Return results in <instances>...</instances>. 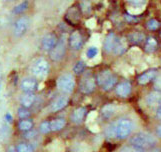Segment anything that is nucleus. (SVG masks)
Returning <instances> with one entry per match:
<instances>
[{
    "mask_svg": "<svg viewBox=\"0 0 161 152\" xmlns=\"http://www.w3.org/2000/svg\"><path fill=\"white\" fill-rule=\"evenodd\" d=\"M114 135L117 139H125L129 136L134 129V123L131 119L126 117H122L113 123Z\"/></svg>",
    "mask_w": 161,
    "mask_h": 152,
    "instance_id": "nucleus-1",
    "label": "nucleus"
},
{
    "mask_svg": "<svg viewBox=\"0 0 161 152\" xmlns=\"http://www.w3.org/2000/svg\"><path fill=\"white\" fill-rule=\"evenodd\" d=\"M130 144L141 149L152 148L156 144V139L151 133L139 132L130 139Z\"/></svg>",
    "mask_w": 161,
    "mask_h": 152,
    "instance_id": "nucleus-2",
    "label": "nucleus"
},
{
    "mask_svg": "<svg viewBox=\"0 0 161 152\" xmlns=\"http://www.w3.org/2000/svg\"><path fill=\"white\" fill-rule=\"evenodd\" d=\"M117 78L113 74L112 72L109 70H103L97 75V83L104 91H108V90L112 89L115 85Z\"/></svg>",
    "mask_w": 161,
    "mask_h": 152,
    "instance_id": "nucleus-3",
    "label": "nucleus"
},
{
    "mask_svg": "<svg viewBox=\"0 0 161 152\" xmlns=\"http://www.w3.org/2000/svg\"><path fill=\"white\" fill-rule=\"evenodd\" d=\"M56 84H57V88L61 92L68 94L73 91L75 86V80L73 75L70 74V73H64V74L58 77Z\"/></svg>",
    "mask_w": 161,
    "mask_h": 152,
    "instance_id": "nucleus-4",
    "label": "nucleus"
},
{
    "mask_svg": "<svg viewBox=\"0 0 161 152\" xmlns=\"http://www.w3.org/2000/svg\"><path fill=\"white\" fill-rule=\"evenodd\" d=\"M30 71L33 76L37 78H44L47 76L49 72V64L44 58H38L33 61L30 67Z\"/></svg>",
    "mask_w": 161,
    "mask_h": 152,
    "instance_id": "nucleus-5",
    "label": "nucleus"
},
{
    "mask_svg": "<svg viewBox=\"0 0 161 152\" xmlns=\"http://www.w3.org/2000/svg\"><path fill=\"white\" fill-rule=\"evenodd\" d=\"M66 52V37L63 35L56 43L55 47L51 50L50 57L53 61H60L64 57Z\"/></svg>",
    "mask_w": 161,
    "mask_h": 152,
    "instance_id": "nucleus-6",
    "label": "nucleus"
},
{
    "mask_svg": "<svg viewBox=\"0 0 161 152\" xmlns=\"http://www.w3.org/2000/svg\"><path fill=\"white\" fill-rule=\"evenodd\" d=\"M95 87H96V81L91 74H86L83 76L82 80L80 81L79 84V89L82 93L89 94L95 90Z\"/></svg>",
    "mask_w": 161,
    "mask_h": 152,
    "instance_id": "nucleus-7",
    "label": "nucleus"
},
{
    "mask_svg": "<svg viewBox=\"0 0 161 152\" xmlns=\"http://www.w3.org/2000/svg\"><path fill=\"white\" fill-rule=\"evenodd\" d=\"M28 27V18L23 16L20 17L17 21L15 22V24L13 26V33L16 37H20L24 34Z\"/></svg>",
    "mask_w": 161,
    "mask_h": 152,
    "instance_id": "nucleus-8",
    "label": "nucleus"
},
{
    "mask_svg": "<svg viewBox=\"0 0 161 152\" xmlns=\"http://www.w3.org/2000/svg\"><path fill=\"white\" fill-rule=\"evenodd\" d=\"M146 103L148 106L151 107H155V106H160L161 105V91L159 90H155L149 93L146 96Z\"/></svg>",
    "mask_w": 161,
    "mask_h": 152,
    "instance_id": "nucleus-9",
    "label": "nucleus"
},
{
    "mask_svg": "<svg viewBox=\"0 0 161 152\" xmlns=\"http://www.w3.org/2000/svg\"><path fill=\"white\" fill-rule=\"evenodd\" d=\"M69 102V97L66 96V95H62L58 98L55 99L50 105V110L52 112H57L61 109H63L66 105Z\"/></svg>",
    "mask_w": 161,
    "mask_h": 152,
    "instance_id": "nucleus-10",
    "label": "nucleus"
},
{
    "mask_svg": "<svg viewBox=\"0 0 161 152\" xmlns=\"http://www.w3.org/2000/svg\"><path fill=\"white\" fill-rule=\"evenodd\" d=\"M36 85H37V83L34 78L27 77L21 81L20 87L22 89V91H24L25 93H32L35 90Z\"/></svg>",
    "mask_w": 161,
    "mask_h": 152,
    "instance_id": "nucleus-11",
    "label": "nucleus"
},
{
    "mask_svg": "<svg viewBox=\"0 0 161 152\" xmlns=\"http://www.w3.org/2000/svg\"><path fill=\"white\" fill-rule=\"evenodd\" d=\"M57 43V39L53 34H47L42 38V47L46 51H51Z\"/></svg>",
    "mask_w": 161,
    "mask_h": 152,
    "instance_id": "nucleus-12",
    "label": "nucleus"
},
{
    "mask_svg": "<svg viewBox=\"0 0 161 152\" xmlns=\"http://www.w3.org/2000/svg\"><path fill=\"white\" fill-rule=\"evenodd\" d=\"M131 93V84L127 81L119 83L116 87V94L120 97H128Z\"/></svg>",
    "mask_w": 161,
    "mask_h": 152,
    "instance_id": "nucleus-13",
    "label": "nucleus"
},
{
    "mask_svg": "<svg viewBox=\"0 0 161 152\" xmlns=\"http://www.w3.org/2000/svg\"><path fill=\"white\" fill-rule=\"evenodd\" d=\"M69 43H70V46L72 49L74 50H79L82 46V43H83V40H82V37L80 35V33L78 31H74L72 34L70 35V38H69Z\"/></svg>",
    "mask_w": 161,
    "mask_h": 152,
    "instance_id": "nucleus-14",
    "label": "nucleus"
},
{
    "mask_svg": "<svg viewBox=\"0 0 161 152\" xmlns=\"http://www.w3.org/2000/svg\"><path fill=\"white\" fill-rule=\"evenodd\" d=\"M85 113H86V109L84 107H79L75 109L71 115V121L75 123V124H80L85 116Z\"/></svg>",
    "mask_w": 161,
    "mask_h": 152,
    "instance_id": "nucleus-15",
    "label": "nucleus"
},
{
    "mask_svg": "<svg viewBox=\"0 0 161 152\" xmlns=\"http://www.w3.org/2000/svg\"><path fill=\"white\" fill-rule=\"evenodd\" d=\"M117 39L118 38L115 36V34H113V33H110V34L106 37V39H105V42H104L105 51H107V52L113 51L115 44H116V42H117Z\"/></svg>",
    "mask_w": 161,
    "mask_h": 152,
    "instance_id": "nucleus-16",
    "label": "nucleus"
},
{
    "mask_svg": "<svg viewBox=\"0 0 161 152\" xmlns=\"http://www.w3.org/2000/svg\"><path fill=\"white\" fill-rule=\"evenodd\" d=\"M116 109H117V107H116L115 104H107L103 106L101 109L102 117L105 118V119H109V118H111L115 114Z\"/></svg>",
    "mask_w": 161,
    "mask_h": 152,
    "instance_id": "nucleus-17",
    "label": "nucleus"
},
{
    "mask_svg": "<svg viewBox=\"0 0 161 152\" xmlns=\"http://www.w3.org/2000/svg\"><path fill=\"white\" fill-rule=\"evenodd\" d=\"M34 101H35V95L33 93H25L20 98V103L25 108L30 107L34 103Z\"/></svg>",
    "mask_w": 161,
    "mask_h": 152,
    "instance_id": "nucleus-18",
    "label": "nucleus"
},
{
    "mask_svg": "<svg viewBox=\"0 0 161 152\" xmlns=\"http://www.w3.org/2000/svg\"><path fill=\"white\" fill-rule=\"evenodd\" d=\"M156 74H157L156 70H149V71L143 73V74H141L139 77H138V82H139L140 84H146L148 82H150L152 79H154Z\"/></svg>",
    "mask_w": 161,
    "mask_h": 152,
    "instance_id": "nucleus-19",
    "label": "nucleus"
},
{
    "mask_svg": "<svg viewBox=\"0 0 161 152\" xmlns=\"http://www.w3.org/2000/svg\"><path fill=\"white\" fill-rule=\"evenodd\" d=\"M127 48V43L125 41L124 38L122 39H117V42H116L114 49H113V52L116 55H121L125 52V50Z\"/></svg>",
    "mask_w": 161,
    "mask_h": 152,
    "instance_id": "nucleus-20",
    "label": "nucleus"
},
{
    "mask_svg": "<svg viewBox=\"0 0 161 152\" xmlns=\"http://www.w3.org/2000/svg\"><path fill=\"white\" fill-rule=\"evenodd\" d=\"M66 124L65 119L63 118H58V119H54L53 121L50 122V125H51V130L53 131H59L61 130Z\"/></svg>",
    "mask_w": 161,
    "mask_h": 152,
    "instance_id": "nucleus-21",
    "label": "nucleus"
},
{
    "mask_svg": "<svg viewBox=\"0 0 161 152\" xmlns=\"http://www.w3.org/2000/svg\"><path fill=\"white\" fill-rule=\"evenodd\" d=\"M156 48H157V42H156V40H155V38L149 37L146 40L145 50L147 52H153L156 50Z\"/></svg>",
    "mask_w": 161,
    "mask_h": 152,
    "instance_id": "nucleus-22",
    "label": "nucleus"
},
{
    "mask_svg": "<svg viewBox=\"0 0 161 152\" xmlns=\"http://www.w3.org/2000/svg\"><path fill=\"white\" fill-rule=\"evenodd\" d=\"M71 152H90V148L86 143H76L72 146Z\"/></svg>",
    "mask_w": 161,
    "mask_h": 152,
    "instance_id": "nucleus-23",
    "label": "nucleus"
},
{
    "mask_svg": "<svg viewBox=\"0 0 161 152\" xmlns=\"http://www.w3.org/2000/svg\"><path fill=\"white\" fill-rule=\"evenodd\" d=\"M144 38L145 37H144V35L142 34V33H138V32H134L128 36L129 41H131L133 43H140L144 40Z\"/></svg>",
    "mask_w": 161,
    "mask_h": 152,
    "instance_id": "nucleus-24",
    "label": "nucleus"
},
{
    "mask_svg": "<svg viewBox=\"0 0 161 152\" xmlns=\"http://www.w3.org/2000/svg\"><path fill=\"white\" fill-rule=\"evenodd\" d=\"M99 53V49L96 46H90L86 50V57L88 59H93L95 58Z\"/></svg>",
    "mask_w": 161,
    "mask_h": 152,
    "instance_id": "nucleus-25",
    "label": "nucleus"
},
{
    "mask_svg": "<svg viewBox=\"0 0 161 152\" xmlns=\"http://www.w3.org/2000/svg\"><path fill=\"white\" fill-rule=\"evenodd\" d=\"M84 70H85V63L81 60L77 61L74 65V67H73V71H74L75 74H77V75L82 74V73L84 72Z\"/></svg>",
    "mask_w": 161,
    "mask_h": 152,
    "instance_id": "nucleus-26",
    "label": "nucleus"
},
{
    "mask_svg": "<svg viewBox=\"0 0 161 152\" xmlns=\"http://www.w3.org/2000/svg\"><path fill=\"white\" fill-rule=\"evenodd\" d=\"M32 125H33V123L32 121L28 120V119H24V120H22L20 123H19V129L22 131H29L31 130V128H32Z\"/></svg>",
    "mask_w": 161,
    "mask_h": 152,
    "instance_id": "nucleus-27",
    "label": "nucleus"
},
{
    "mask_svg": "<svg viewBox=\"0 0 161 152\" xmlns=\"http://www.w3.org/2000/svg\"><path fill=\"white\" fill-rule=\"evenodd\" d=\"M119 152H143V149L138 148L134 145H125L123 147H121Z\"/></svg>",
    "mask_w": 161,
    "mask_h": 152,
    "instance_id": "nucleus-28",
    "label": "nucleus"
},
{
    "mask_svg": "<svg viewBox=\"0 0 161 152\" xmlns=\"http://www.w3.org/2000/svg\"><path fill=\"white\" fill-rule=\"evenodd\" d=\"M27 7H28V2L24 1V2L20 3L19 5H17V6H15L12 12H13V14H20L23 12V11H25L27 9Z\"/></svg>",
    "mask_w": 161,
    "mask_h": 152,
    "instance_id": "nucleus-29",
    "label": "nucleus"
},
{
    "mask_svg": "<svg viewBox=\"0 0 161 152\" xmlns=\"http://www.w3.org/2000/svg\"><path fill=\"white\" fill-rule=\"evenodd\" d=\"M39 130L43 134H46L48 132H50L51 131V125H50V123L47 122V121L42 122L41 124H40V126H39Z\"/></svg>",
    "mask_w": 161,
    "mask_h": 152,
    "instance_id": "nucleus-30",
    "label": "nucleus"
},
{
    "mask_svg": "<svg viewBox=\"0 0 161 152\" xmlns=\"http://www.w3.org/2000/svg\"><path fill=\"white\" fill-rule=\"evenodd\" d=\"M17 152H33V148L30 145L25 143H20L17 147H16Z\"/></svg>",
    "mask_w": 161,
    "mask_h": 152,
    "instance_id": "nucleus-31",
    "label": "nucleus"
},
{
    "mask_svg": "<svg viewBox=\"0 0 161 152\" xmlns=\"http://www.w3.org/2000/svg\"><path fill=\"white\" fill-rule=\"evenodd\" d=\"M18 116L21 119H27V118L30 116V112L25 107H21L18 109Z\"/></svg>",
    "mask_w": 161,
    "mask_h": 152,
    "instance_id": "nucleus-32",
    "label": "nucleus"
},
{
    "mask_svg": "<svg viewBox=\"0 0 161 152\" xmlns=\"http://www.w3.org/2000/svg\"><path fill=\"white\" fill-rule=\"evenodd\" d=\"M159 27V22L156 19H150L147 22V28L149 30H156Z\"/></svg>",
    "mask_w": 161,
    "mask_h": 152,
    "instance_id": "nucleus-33",
    "label": "nucleus"
},
{
    "mask_svg": "<svg viewBox=\"0 0 161 152\" xmlns=\"http://www.w3.org/2000/svg\"><path fill=\"white\" fill-rule=\"evenodd\" d=\"M81 9L84 13H89L91 11V5H90V2L88 1V0H84V1H82L81 3Z\"/></svg>",
    "mask_w": 161,
    "mask_h": 152,
    "instance_id": "nucleus-34",
    "label": "nucleus"
},
{
    "mask_svg": "<svg viewBox=\"0 0 161 152\" xmlns=\"http://www.w3.org/2000/svg\"><path fill=\"white\" fill-rule=\"evenodd\" d=\"M126 1L135 7H143L144 3H145V0H126Z\"/></svg>",
    "mask_w": 161,
    "mask_h": 152,
    "instance_id": "nucleus-35",
    "label": "nucleus"
},
{
    "mask_svg": "<svg viewBox=\"0 0 161 152\" xmlns=\"http://www.w3.org/2000/svg\"><path fill=\"white\" fill-rule=\"evenodd\" d=\"M0 134L2 135L3 137H6V136H8V135L10 134V127H9V124H5L2 126V128L0 129Z\"/></svg>",
    "mask_w": 161,
    "mask_h": 152,
    "instance_id": "nucleus-36",
    "label": "nucleus"
},
{
    "mask_svg": "<svg viewBox=\"0 0 161 152\" xmlns=\"http://www.w3.org/2000/svg\"><path fill=\"white\" fill-rule=\"evenodd\" d=\"M105 133H106L107 137H113L115 136L114 135V126H113V123H111V124H109L106 129H105Z\"/></svg>",
    "mask_w": 161,
    "mask_h": 152,
    "instance_id": "nucleus-37",
    "label": "nucleus"
},
{
    "mask_svg": "<svg viewBox=\"0 0 161 152\" xmlns=\"http://www.w3.org/2000/svg\"><path fill=\"white\" fill-rule=\"evenodd\" d=\"M12 120H13V117H12V114L10 113V112H7L6 114L4 116V121L6 124H11L12 123Z\"/></svg>",
    "mask_w": 161,
    "mask_h": 152,
    "instance_id": "nucleus-38",
    "label": "nucleus"
},
{
    "mask_svg": "<svg viewBox=\"0 0 161 152\" xmlns=\"http://www.w3.org/2000/svg\"><path fill=\"white\" fill-rule=\"evenodd\" d=\"M154 87L156 88L159 91H161V75L158 76L154 81Z\"/></svg>",
    "mask_w": 161,
    "mask_h": 152,
    "instance_id": "nucleus-39",
    "label": "nucleus"
},
{
    "mask_svg": "<svg viewBox=\"0 0 161 152\" xmlns=\"http://www.w3.org/2000/svg\"><path fill=\"white\" fill-rule=\"evenodd\" d=\"M36 135V132L35 131H31V130H29V131H27V133L25 134V137L26 138H32V137H34Z\"/></svg>",
    "mask_w": 161,
    "mask_h": 152,
    "instance_id": "nucleus-40",
    "label": "nucleus"
},
{
    "mask_svg": "<svg viewBox=\"0 0 161 152\" xmlns=\"http://www.w3.org/2000/svg\"><path fill=\"white\" fill-rule=\"evenodd\" d=\"M96 115H97L96 111H92L91 113L89 114V116H88V121H93L94 119H95Z\"/></svg>",
    "mask_w": 161,
    "mask_h": 152,
    "instance_id": "nucleus-41",
    "label": "nucleus"
},
{
    "mask_svg": "<svg viewBox=\"0 0 161 152\" xmlns=\"http://www.w3.org/2000/svg\"><path fill=\"white\" fill-rule=\"evenodd\" d=\"M156 115H157V118L161 121V105L158 107L157 111H156Z\"/></svg>",
    "mask_w": 161,
    "mask_h": 152,
    "instance_id": "nucleus-42",
    "label": "nucleus"
},
{
    "mask_svg": "<svg viewBox=\"0 0 161 152\" xmlns=\"http://www.w3.org/2000/svg\"><path fill=\"white\" fill-rule=\"evenodd\" d=\"M156 135L158 137L161 138V125H159L157 128H156Z\"/></svg>",
    "mask_w": 161,
    "mask_h": 152,
    "instance_id": "nucleus-43",
    "label": "nucleus"
},
{
    "mask_svg": "<svg viewBox=\"0 0 161 152\" xmlns=\"http://www.w3.org/2000/svg\"><path fill=\"white\" fill-rule=\"evenodd\" d=\"M125 18L128 20V21H137L136 18H132L131 16H129V15H125Z\"/></svg>",
    "mask_w": 161,
    "mask_h": 152,
    "instance_id": "nucleus-44",
    "label": "nucleus"
},
{
    "mask_svg": "<svg viewBox=\"0 0 161 152\" xmlns=\"http://www.w3.org/2000/svg\"><path fill=\"white\" fill-rule=\"evenodd\" d=\"M8 152H17V150H16L14 147H10L9 150H8Z\"/></svg>",
    "mask_w": 161,
    "mask_h": 152,
    "instance_id": "nucleus-45",
    "label": "nucleus"
},
{
    "mask_svg": "<svg viewBox=\"0 0 161 152\" xmlns=\"http://www.w3.org/2000/svg\"><path fill=\"white\" fill-rule=\"evenodd\" d=\"M150 152H161V150H160V149H153V150L150 151Z\"/></svg>",
    "mask_w": 161,
    "mask_h": 152,
    "instance_id": "nucleus-46",
    "label": "nucleus"
},
{
    "mask_svg": "<svg viewBox=\"0 0 161 152\" xmlns=\"http://www.w3.org/2000/svg\"><path fill=\"white\" fill-rule=\"evenodd\" d=\"M1 86H2V81L0 79V93H1Z\"/></svg>",
    "mask_w": 161,
    "mask_h": 152,
    "instance_id": "nucleus-47",
    "label": "nucleus"
},
{
    "mask_svg": "<svg viewBox=\"0 0 161 152\" xmlns=\"http://www.w3.org/2000/svg\"><path fill=\"white\" fill-rule=\"evenodd\" d=\"M8 1H14V0H8Z\"/></svg>",
    "mask_w": 161,
    "mask_h": 152,
    "instance_id": "nucleus-48",
    "label": "nucleus"
}]
</instances>
